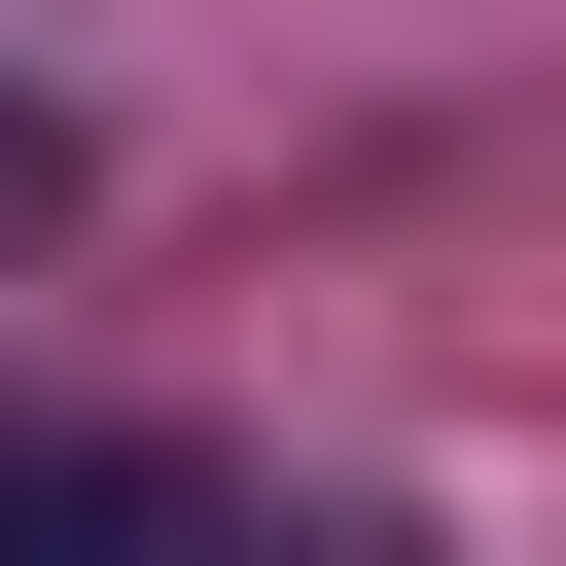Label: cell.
<instances>
[{
  "instance_id": "cell-1",
  "label": "cell",
  "mask_w": 566,
  "mask_h": 566,
  "mask_svg": "<svg viewBox=\"0 0 566 566\" xmlns=\"http://www.w3.org/2000/svg\"><path fill=\"white\" fill-rule=\"evenodd\" d=\"M0 566H354V531L248 495V460H177V424H35L0 389Z\"/></svg>"
},
{
  "instance_id": "cell-2",
  "label": "cell",
  "mask_w": 566,
  "mask_h": 566,
  "mask_svg": "<svg viewBox=\"0 0 566 566\" xmlns=\"http://www.w3.org/2000/svg\"><path fill=\"white\" fill-rule=\"evenodd\" d=\"M71 177H106V142H71L35 71H0V248H71Z\"/></svg>"
}]
</instances>
